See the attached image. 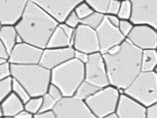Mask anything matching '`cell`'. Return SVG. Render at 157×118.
Wrapping results in <instances>:
<instances>
[{"label":"cell","instance_id":"1","mask_svg":"<svg viewBox=\"0 0 157 118\" xmlns=\"http://www.w3.org/2000/svg\"><path fill=\"white\" fill-rule=\"evenodd\" d=\"M59 24L55 18L29 1L14 25L23 42L44 49Z\"/></svg>","mask_w":157,"mask_h":118},{"label":"cell","instance_id":"2","mask_svg":"<svg viewBox=\"0 0 157 118\" xmlns=\"http://www.w3.org/2000/svg\"><path fill=\"white\" fill-rule=\"evenodd\" d=\"M103 56L110 85L117 89L125 90L141 71L142 51L126 40L117 54Z\"/></svg>","mask_w":157,"mask_h":118},{"label":"cell","instance_id":"3","mask_svg":"<svg viewBox=\"0 0 157 118\" xmlns=\"http://www.w3.org/2000/svg\"><path fill=\"white\" fill-rule=\"evenodd\" d=\"M11 77L27 90L31 97H42L51 83V70L40 64H11Z\"/></svg>","mask_w":157,"mask_h":118},{"label":"cell","instance_id":"4","mask_svg":"<svg viewBox=\"0 0 157 118\" xmlns=\"http://www.w3.org/2000/svg\"><path fill=\"white\" fill-rule=\"evenodd\" d=\"M85 80V64L75 58L51 70V83L61 90L63 97L73 96Z\"/></svg>","mask_w":157,"mask_h":118},{"label":"cell","instance_id":"5","mask_svg":"<svg viewBox=\"0 0 157 118\" xmlns=\"http://www.w3.org/2000/svg\"><path fill=\"white\" fill-rule=\"evenodd\" d=\"M125 94L146 108L157 102V74L154 71H141L125 90Z\"/></svg>","mask_w":157,"mask_h":118},{"label":"cell","instance_id":"6","mask_svg":"<svg viewBox=\"0 0 157 118\" xmlns=\"http://www.w3.org/2000/svg\"><path fill=\"white\" fill-rule=\"evenodd\" d=\"M120 96L117 88L109 85L101 88L85 102L96 118H102L116 111Z\"/></svg>","mask_w":157,"mask_h":118},{"label":"cell","instance_id":"7","mask_svg":"<svg viewBox=\"0 0 157 118\" xmlns=\"http://www.w3.org/2000/svg\"><path fill=\"white\" fill-rule=\"evenodd\" d=\"M57 118H98L85 101L72 97H64L56 103L53 109Z\"/></svg>","mask_w":157,"mask_h":118},{"label":"cell","instance_id":"8","mask_svg":"<svg viewBox=\"0 0 157 118\" xmlns=\"http://www.w3.org/2000/svg\"><path fill=\"white\" fill-rule=\"evenodd\" d=\"M85 80L100 88L110 85L105 60L100 52L89 55L85 64Z\"/></svg>","mask_w":157,"mask_h":118},{"label":"cell","instance_id":"9","mask_svg":"<svg viewBox=\"0 0 157 118\" xmlns=\"http://www.w3.org/2000/svg\"><path fill=\"white\" fill-rule=\"evenodd\" d=\"M132 14L130 20L134 24H144L157 31V0H130Z\"/></svg>","mask_w":157,"mask_h":118},{"label":"cell","instance_id":"10","mask_svg":"<svg viewBox=\"0 0 157 118\" xmlns=\"http://www.w3.org/2000/svg\"><path fill=\"white\" fill-rule=\"evenodd\" d=\"M125 40L141 51L157 49V31L147 24H134Z\"/></svg>","mask_w":157,"mask_h":118},{"label":"cell","instance_id":"11","mask_svg":"<svg viewBox=\"0 0 157 118\" xmlns=\"http://www.w3.org/2000/svg\"><path fill=\"white\" fill-rule=\"evenodd\" d=\"M71 47L75 50L83 51L88 55L100 52L96 30L80 23L75 30Z\"/></svg>","mask_w":157,"mask_h":118},{"label":"cell","instance_id":"12","mask_svg":"<svg viewBox=\"0 0 157 118\" xmlns=\"http://www.w3.org/2000/svg\"><path fill=\"white\" fill-rule=\"evenodd\" d=\"M44 10L59 23H63L67 16L85 0H29Z\"/></svg>","mask_w":157,"mask_h":118},{"label":"cell","instance_id":"13","mask_svg":"<svg viewBox=\"0 0 157 118\" xmlns=\"http://www.w3.org/2000/svg\"><path fill=\"white\" fill-rule=\"evenodd\" d=\"M43 49L23 42L17 44L9 53L8 61L12 64H39Z\"/></svg>","mask_w":157,"mask_h":118},{"label":"cell","instance_id":"14","mask_svg":"<svg viewBox=\"0 0 157 118\" xmlns=\"http://www.w3.org/2000/svg\"><path fill=\"white\" fill-rule=\"evenodd\" d=\"M99 41L100 53L106 54L111 47L121 44L125 37L118 28L112 25L105 17L101 25L96 30Z\"/></svg>","mask_w":157,"mask_h":118},{"label":"cell","instance_id":"15","mask_svg":"<svg viewBox=\"0 0 157 118\" xmlns=\"http://www.w3.org/2000/svg\"><path fill=\"white\" fill-rule=\"evenodd\" d=\"M75 50L72 47L43 49L40 64L52 70L71 59H74Z\"/></svg>","mask_w":157,"mask_h":118},{"label":"cell","instance_id":"16","mask_svg":"<svg viewBox=\"0 0 157 118\" xmlns=\"http://www.w3.org/2000/svg\"><path fill=\"white\" fill-rule=\"evenodd\" d=\"M29 0H0V22L15 25L23 13Z\"/></svg>","mask_w":157,"mask_h":118},{"label":"cell","instance_id":"17","mask_svg":"<svg viewBox=\"0 0 157 118\" xmlns=\"http://www.w3.org/2000/svg\"><path fill=\"white\" fill-rule=\"evenodd\" d=\"M115 112L119 118H147V108L126 94L120 96Z\"/></svg>","mask_w":157,"mask_h":118},{"label":"cell","instance_id":"18","mask_svg":"<svg viewBox=\"0 0 157 118\" xmlns=\"http://www.w3.org/2000/svg\"><path fill=\"white\" fill-rule=\"evenodd\" d=\"M24 109V103L13 93L1 102V115L4 118H15Z\"/></svg>","mask_w":157,"mask_h":118},{"label":"cell","instance_id":"19","mask_svg":"<svg viewBox=\"0 0 157 118\" xmlns=\"http://www.w3.org/2000/svg\"><path fill=\"white\" fill-rule=\"evenodd\" d=\"M69 47H71V38L63 31L59 24L48 40L46 48H60Z\"/></svg>","mask_w":157,"mask_h":118},{"label":"cell","instance_id":"20","mask_svg":"<svg viewBox=\"0 0 157 118\" xmlns=\"http://www.w3.org/2000/svg\"><path fill=\"white\" fill-rule=\"evenodd\" d=\"M18 32L14 25H2L0 30V40L8 53L17 44Z\"/></svg>","mask_w":157,"mask_h":118},{"label":"cell","instance_id":"21","mask_svg":"<svg viewBox=\"0 0 157 118\" xmlns=\"http://www.w3.org/2000/svg\"><path fill=\"white\" fill-rule=\"evenodd\" d=\"M157 64L156 49L142 51L141 71H153Z\"/></svg>","mask_w":157,"mask_h":118},{"label":"cell","instance_id":"22","mask_svg":"<svg viewBox=\"0 0 157 118\" xmlns=\"http://www.w3.org/2000/svg\"><path fill=\"white\" fill-rule=\"evenodd\" d=\"M101 88L85 80L78 87L74 97L85 101L88 98L96 93Z\"/></svg>","mask_w":157,"mask_h":118},{"label":"cell","instance_id":"23","mask_svg":"<svg viewBox=\"0 0 157 118\" xmlns=\"http://www.w3.org/2000/svg\"><path fill=\"white\" fill-rule=\"evenodd\" d=\"M105 17V15L94 11L90 15L87 17L86 18L82 20L81 24L85 25L94 30H96L103 21Z\"/></svg>","mask_w":157,"mask_h":118},{"label":"cell","instance_id":"24","mask_svg":"<svg viewBox=\"0 0 157 118\" xmlns=\"http://www.w3.org/2000/svg\"><path fill=\"white\" fill-rule=\"evenodd\" d=\"M94 12L106 15L110 4V0H85Z\"/></svg>","mask_w":157,"mask_h":118},{"label":"cell","instance_id":"25","mask_svg":"<svg viewBox=\"0 0 157 118\" xmlns=\"http://www.w3.org/2000/svg\"><path fill=\"white\" fill-rule=\"evenodd\" d=\"M13 82L11 76L0 80V103L13 93Z\"/></svg>","mask_w":157,"mask_h":118},{"label":"cell","instance_id":"26","mask_svg":"<svg viewBox=\"0 0 157 118\" xmlns=\"http://www.w3.org/2000/svg\"><path fill=\"white\" fill-rule=\"evenodd\" d=\"M132 14V5L130 0H122L118 13L120 20H130Z\"/></svg>","mask_w":157,"mask_h":118},{"label":"cell","instance_id":"27","mask_svg":"<svg viewBox=\"0 0 157 118\" xmlns=\"http://www.w3.org/2000/svg\"><path fill=\"white\" fill-rule=\"evenodd\" d=\"M13 93L24 103L27 102L31 97L30 95L25 89V88L19 82L13 79Z\"/></svg>","mask_w":157,"mask_h":118},{"label":"cell","instance_id":"28","mask_svg":"<svg viewBox=\"0 0 157 118\" xmlns=\"http://www.w3.org/2000/svg\"><path fill=\"white\" fill-rule=\"evenodd\" d=\"M41 103L42 97H31L27 102L24 103V109L34 115L39 112Z\"/></svg>","mask_w":157,"mask_h":118},{"label":"cell","instance_id":"29","mask_svg":"<svg viewBox=\"0 0 157 118\" xmlns=\"http://www.w3.org/2000/svg\"><path fill=\"white\" fill-rule=\"evenodd\" d=\"M74 11L78 15L80 20L86 18L94 12L93 9L87 3L86 1H83L78 4L74 9Z\"/></svg>","mask_w":157,"mask_h":118},{"label":"cell","instance_id":"30","mask_svg":"<svg viewBox=\"0 0 157 118\" xmlns=\"http://www.w3.org/2000/svg\"><path fill=\"white\" fill-rule=\"evenodd\" d=\"M57 102L48 94L46 93L42 96V103L39 112H44L53 110Z\"/></svg>","mask_w":157,"mask_h":118},{"label":"cell","instance_id":"31","mask_svg":"<svg viewBox=\"0 0 157 118\" xmlns=\"http://www.w3.org/2000/svg\"><path fill=\"white\" fill-rule=\"evenodd\" d=\"M134 25V24L130 20H121L118 28L119 32L126 39L132 30Z\"/></svg>","mask_w":157,"mask_h":118},{"label":"cell","instance_id":"32","mask_svg":"<svg viewBox=\"0 0 157 118\" xmlns=\"http://www.w3.org/2000/svg\"><path fill=\"white\" fill-rule=\"evenodd\" d=\"M46 93L48 94L57 102L60 101L63 97H64L61 90L57 86H56L55 85L52 83L48 87Z\"/></svg>","mask_w":157,"mask_h":118},{"label":"cell","instance_id":"33","mask_svg":"<svg viewBox=\"0 0 157 118\" xmlns=\"http://www.w3.org/2000/svg\"><path fill=\"white\" fill-rule=\"evenodd\" d=\"M63 23H64L71 28L75 29L81 23V20L78 18L75 11L73 10L66 17Z\"/></svg>","mask_w":157,"mask_h":118},{"label":"cell","instance_id":"34","mask_svg":"<svg viewBox=\"0 0 157 118\" xmlns=\"http://www.w3.org/2000/svg\"><path fill=\"white\" fill-rule=\"evenodd\" d=\"M11 76V64L8 60L0 64V80Z\"/></svg>","mask_w":157,"mask_h":118},{"label":"cell","instance_id":"35","mask_svg":"<svg viewBox=\"0 0 157 118\" xmlns=\"http://www.w3.org/2000/svg\"><path fill=\"white\" fill-rule=\"evenodd\" d=\"M121 2V1L119 0H110V4L106 15L110 14L117 16L120 8Z\"/></svg>","mask_w":157,"mask_h":118},{"label":"cell","instance_id":"36","mask_svg":"<svg viewBox=\"0 0 157 118\" xmlns=\"http://www.w3.org/2000/svg\"><path fill=\"white\" fill-rule=\"evenodd\" d=\"M89 55L87 54L85 52L75 50V56L74 58L77 60L79 61L81 63H83L84 64L86 63L89 59Z\"/></svg>","mask_w":157,"mask_h":118},{"label":"cell","instance_id":"37","mask_svg":"<svg viewBox=\"0 0 157 118\" xmlns=\"http://www.w3.org/2000/svg\"><path fill=\"white\" fill-rule=\"evenodd\" d=\"M147 118H157V102L147 108Z\"/></svg>","mask_w":157,"mask_h":118},{"label":"cell","instance_id":"38","mask_svg":"<svg viewBox=\"0 0 157 118\" xmlns=\"http://www.w3.org/2000/svg\"><path fill=\"white\" fill-rule=\"evenodd\" d=\"M33 118H57L53 110L44 112H39L34 115Z\"/></svg>","mask_w":157,"mask_h":118},{"label":"cell","instance_id":"39","mask_svg":"<svg viewBox=\"0 0 157 118\" xmlns=\"http://www.w3.org/2000/svg\"><path fill=\"white\" fill-rule=\"evenodd\" d=\"M106 18L107 19V20L108 21V22L113 26L117 27L118 28L120 22V19L118 17V16L117 15H110V14H108V15H105Z\"/></svg>","mask_w":157,"mask_h":118},{"label":"cell","instance_id":"40","mask_svg":"<svg viewBox=\"0 0 157 118\" xmlns=\"http://www.w3.org/2000/svg\"><path fill=\"white\" fill-rule=\"evenodd\" d=\"M8 55L9 53L7 50L0 40V58L8 60Z\"/></svg>","mask_w":157,"mask_h":118},{"label":"cell","instance_id":"41","mask_svg":"<svg viewBox=\"0 0 157 118\" xmlns=\"http://www.w3.org/2000/svg\"><path fill=\"white\" fill-rule=\"evenodd\" d=\"M34 115L27 110H24L21 111L14 118H33Z\"/></svg>","mask_w":157,"mask_h":118},{"label":"cell","instance_id":"42","mask_svg":"<svg viewBox=\"0 0 157 118\" xmlns=\"http://www.w3.org/2000/svg\"><path fill=\"white\" fill-rule=\"evenodd\" d=\"M121 46V44L117 45V46H115L111 47L106 53L110 55H113L117 54L118 51L120 50Z\"/></svg>","mask_w":157,"mask_h":118},{"label":"cell","instance_id":"43","mask_svg":"<svg viewBox=\"0 0 157 118\" xmlns=\"http://www.w3.org/2000/svg\"><path fill=\"white\" fill-rule=\"evenodd\" d=\"M102 118H119V117L118 116V115L117 114V113L115 112L112 113H110L109 115H106L105 117Z\"/></svg>","mask_w":157,"mask_h":118},{"label":"cell","instance_id":"44","mask_svg":"<svg viewBox=\"0 0 157 118\" xmlns=\"http://www.w3.org/2000/svg\"><path fill=\"white\" fill-rule=\"evenodd\" d=\"M8 60H6V59H2V58H0V64H1L2 63H4L5 62L7 61Z\"/></svg>","mask_w":157,"mask_h":118},{"label":"cell","instance_id":"45","mask_svg":"<svg viewBox=\"0 0 157 118\" xmlns=\"http://www.w3.org/2000/svg\"><path fill=\"white\" fill-rule=\"evenodd\" d=\"M153 71H154V72L155 74H157V66L155 67V68H154V69Z\"/></svg>","mask_w":157,"mask_h":118},{"label":"cell","instance_id":"46","mask_svg":"<svg viewBox=\"0 0 157 118\" xmlns=\"http://www.w3.org/2000/svg\"><path fill=\"white\" fill-rule=\"evenodd\" d=\"M0 116H2V115H1V103H0Z\"/></svg>","mask_w":157,"mask_h":118},{"label":"cell","instance_id":"47","mask_svg":"<svg viewBox=\"0 0 157 118\" xmlns=\"http://www.w3.org/2000/svg\"><path fill=\"white\" fill-rule=\"evenodd\" d=\"M2 23L0 22V30H1V27H2Z\"/></svg>","mask_w":157,"mask_h":118},{"label":"cell","instance_id":"48","mask_svg":"<svg viewBox=\"0 0 157 118\" xmlns=\"http://www.w3.org/2000/svg\"><path fill=\"white\" fill-rule=\"evenodd\" d=\"M0 118H4V117H2V116H0Z\"/></svg>","mask_w":157,"mask_h":118},{"label":"cell","instance_id":"49","mask_svg":"<svg viewBox=\"0 0 157 118\" xmlns=\"http://www.w3.org/2000/svg\"></svg>","mask_w":157,"mask_h":118},{"label":"cell","instance_id":"50","mask_svg":"<svg viewBox=\"0 0 157 118\" xmlns=\"http://www.w3.org/2000/svg\"><path fill=\"white\" fill-rule=\"evenodd\" d=\"M119 1H122V0H119Z\"/></svg>","mask_w":157,"mask_h":118},{"label":"cell","instance_id":"51","mask_svg":"<svg viewBox=\"0 0 157 118\" xmlns=\"http://www.w3.org/2000/svg\"><path fill=\"white\" fill-rule=\"evenodd\" d=\"M156 50H157V49H156Z\"/></svg>","mask_w":157,"mask_h":118}]
</instances>
